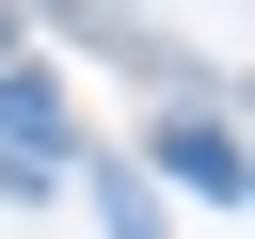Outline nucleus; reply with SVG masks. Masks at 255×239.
Here are the masks:
<instances>
[{
  "instance_id": "nucleus-4",
  "label": "nucleus",
  "mask_w": 255,
  "mask_h": 239,
  "mask_svg": "<svg viewBox=\"0 0 255 239\" xmlns=\"http://www.w3.org/2000/svg\"><path fill=\"white\" fill-rule=\"evenodd\" d=\"M0 64H16V16H0Z\"/></svg>"
},
{
  "instance_id": "nucleus-2",
  "label": "nucleus",
  "mask_w": 255,
  "mask_h": 239,
  "mask_svg": "<svg viewBox=\"0 0 255 239\" xmlns=\"http://www.w3.org/2000/svg\"><path fill=\"white\" fill-rule=\"evenodd\" d=\"M143 159H159V175H191L207 207H239V143H223L207 112H159V127H143Z\"/></svg>"
},
{
  "instance_id": "nucleus-1",
  "label": "nucleus",
  "mask_w": 255,
  "mask_h": 239,
  "mask_svg": "<svg viewBox=\"0 0 255 239\" xmlns=\"http://www.w3.org/2000/svg\"><path fill=\"white\" fill-rule=\"evenodd\" d=\"M0 175H16V191H48V175H64V96H48V64H32V48L0 64Z\"/></svg>"
},
{
  "instance_id": "nucleus-3",
  "label": "nucleus",
  "mask_w": 255,
  "mask_h": 239,
  "mask_svg": "<svg viewBox=\"0 0 255 239\" xmlns=\"http://www.w3.org/2000/svg\"><path fill=\"white\" fill-rule=\"evenodd\" d=\"M112 239H159V223H143V207H112Z\"/></svg>"
}]
</instances>
